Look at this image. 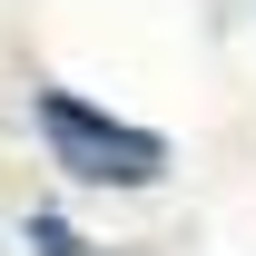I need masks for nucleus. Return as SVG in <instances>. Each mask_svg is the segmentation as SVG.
I'll return each mask as SVG.
<instances>
[{
  "instance_id": "nucleus-1",
  "label": "nucleus",
  "mask_w": 256,
  "mask_h": 256,
  "mask_svg": "<svg viewBox=\"0 0 256 256\" xmlns=\"http://www.w3.org/2000/svg\"><path fill=\"white\" fill-rule=\"evenodd\" d=\"M40 138H50V158H60L69 178H89V188H148L168 168V148L148 128L98 118L89 98H69V89H40Z\"/></svg>"
}]
</instances>
